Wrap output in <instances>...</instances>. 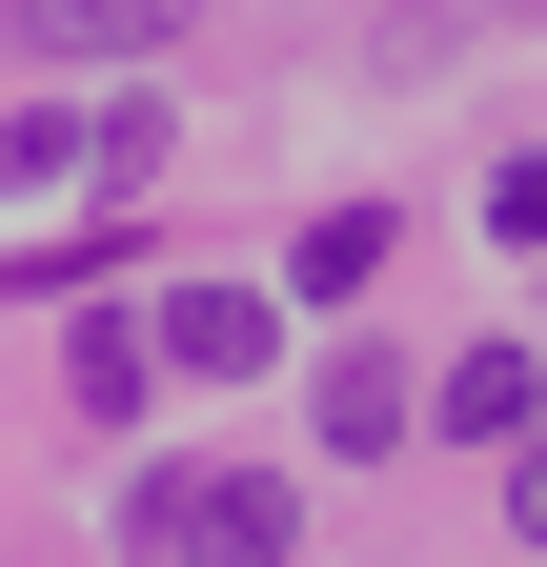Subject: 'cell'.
I'll return each instance as SVG.
<instances>
[{"mask_svg":"<svg viewBox=\"0 0 547 567\" xmlns=\"http://www.w3.org/2000/svg\"><path fill=\"white\" fill-rule=\"evenodd\" d=\"M143 365H163V344H143V324H82V344H61V385H82L102 425H122V405H143Z\"/></svg>","mask_w":547,"mask_h":567,"instance_id":"7","label":"cell"},{"mask_svg":"<svg viewBox=\"0 0 547 567\" xmlns=\"http://www.w3.org/2000/svg\"><path fill=\"white\" fill-rule=\"evenodd\" d=\"M122 547L143 567H285L305 547V486L285 466H143L122 486Z\"/></svg>","mask_w":547,"mask_h":567,"instance_id":"1","label":"cell"},{"mask_svg":"<svg viewBox=\"0 0 547 567\" xmlns=\"http://www.w3.org/2000/svg\"><path fill=\"white\" fill-rule=\"evenodd\" d=\"M0 183H21V203H41V183H82V122H61V102H21V122H0Z\"/></svg>","mask_w":547,"mask_h":567,"instance_id":"8","label":"cell"},{"mask_svg":"<svg viewBox=\"0 0 547 567\" xmlns=\"http://www.w3.org/2000/svg\"><path fill=\"white\" fill-rule=\"evenodd\" d=\"M203 0H0V41L21 61H143V41H183Z\"/></svg>","mask_w":547,"mask_h":567,"instance_id":"3","label":"cell"},{"mask_svg":"<svg viewBox=\"0 0 547 567\" xmlns=\"http://www.w3.org/2000/svg\"><path fill=\"white\" fill-rule=\"evenodd\" d=\"M426 425H446V446H527V425H547V365H527V344H466V365L426 385Z\"/></svg>","mask_w":547,"mask_h":567,"instance_id":"5","label":"cell"},{"mask_svg":"<svg viewBox=\"0 0 547 567\" xmlns=\"http://www.w3.org/2000/svg\"><path fill=\"white\" fill-rule=\"evenodd\" d=\"M487 224H507V244H547V142H527V163H487Z\"/></svg>","mask_w":547,"mask_h":567,"instance_id":"9","label":"cell"},{"mask_svg":"<svg viewBox=\"0 0 547 567\" xmlns=\"http://www.w3.org/2000/svg\"><path fill=\"white\" fill-rule=\"evenodd\" d=\"M143 344H163L183 385H244V365H285V305H264V284H163Z\"/></svg>","mask_w":547,"mask_h":567,"instance_id":"2","label":"cell"},{"mask_svg":"<svg viewBox=\"0 0 547 567\" xmlns=\"http://www.w3.org/2000/svg\"><path fill=\"white\" fill-rule=\"evenodd\" d=\"M405 425H426V385H405L385 344H324V466H385Z\"/></svg>","mask_w":547,"mask_h":567,"instance_id":"4","label":"cell"},{"mask_svg":"<svg viewBox=\"0 0 547 567\" xmlns=\"http://www.w3.org/2000/svg\"><path fill=\"white\" fill-rule=\"evenodd\" d=\"M365 284H385V203H324L305 224V305H365Z\"/></svg>","mask_w":547,"mask_h":567,"instance_id":"6","label":"cell"},{"mask_svg":"<svg viewBox=\"0 0 547 567\" xmlns=\"http://www.w3.org/2000/svg\"><path fill=\"white\" fill-rule=\"evenodd\" d=\"M507 527L547 547V425H527V446H507Z\"/></svg>","mask_w":547,"mask_h":567,"instance_id":"10","label":"cell"}]
</instances>
